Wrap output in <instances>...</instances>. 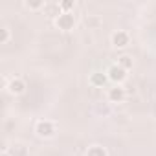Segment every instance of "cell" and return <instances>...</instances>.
Here are the masks:
<instances>
[{"instance_id":"6da1fadb","label":"cell","mask_w":156,"mask_h":156,"mask_svg":"<svg viewBox=\"0 0 156 156\" xmlns=\"http://www.w3.org/2000/svg\"><path fill=\"white\" fill-rule=\"evenodd\" d=\"M107 75H108V79H110L112 83L119 85V83H123V81L127 79V70H125V68H121L119 64H112V66L108 68Z\"/></svg>"},{"instance_id":"7a4b0ae2","label":"cell","mask_w":156,"mask_h":156,"mask_svg":"<svg viewBox=\"0 0 156 156\" xmlns=\"http://www.w3.org/2000/svg\"><path fill=\"white\" fill-rule=\"evenodd\" d=\"M35 132H37L41 138H51V136L55 134V125H53L51 121H48V119H42V121L37 123Z\"/></svg>"},{"instance_id":"3957f363","label":"cell","mask_w":156,"mask_h":156,"mask_svg":"<svg viewBox=\"0 0 156 156\" xmlns=\"http://www.w3.org/2000/svg\"><path fill=\"white\" fill-rule=\"evenodd\" d=\"M57 26H59V30H62V31L73 30V26H75L73 15H72V13H61V15L57 17Z\"/></svg>"},{"instance_id":"277c9868","label":"cell","mask_w":156,"mask_h":156,"mask_svg":"<svg viewBox=\"0 0 156 156\" xmlns=\"http://www.w3.org/2000/svg\"><path fill=\"white\" fill-rule=\"evenodd\" d=\"M112 44L116 46V48H125L127 44H129V33L127 31H123V30H118V31H114L112 33Z\"/></svg>"},{"instance_id":"5b68a950","label":"cell","mask_w":156,"mask_h":156,"mask_svg":"<svg viewBox=\"0 0 156 156\" xmlns=\"http://www.w3.org/2000/svg\"><path fill=\"white\" fill-rule=\"evenodd\" d=\"M8 90H9L13 96H20V94H24V90H26V83L20 79V77H15V79H11V83L8 85Z\"/></svg>"},{"instance_id":"8992f818","label":"cell","mask_w":156,"mask_h":156,"mask_svg":"<svg viewBox=\"0 0 156 156\" xmlns=\"http://www.w3.org/2000/svg\"><path fill=\"white\" fill-rule=\"evenodd\" d=\"M123 99H125V90H123L119 85H116L114 88L108 90V101H112V103H121Z\"/></svg>"},{"instance_id":"52a82bcc","label":"cell","mask_w":156,"mask_h":156,"mask_svg":"<svg viewBox=\"0 0 156 156\" xmlns=\"http://www.w3.org/2000/svg\"><path fill=\"white\" fill-rule=\"evenodd\" d=\"M107 81H108V75H107V73L96 72V73L90 75V85H92V87H103Z\"/></svg>"},{"instance_id":"ba28073f","label":"cell","mask_w":156,"mask_h":156,"mask_svg":"<svg viewBox=\"0 0 156 156\" xmlns=\"http://www.w3.org/2000/svg\"><path fill=\"white\" fill-rule=\"evenodd\" d=\"M87 156H107V151L99 145H92L88 151H87Z\"/></svg>"},{"instance_id":"9c48e42d","label":"cell","mask_w":156,"mask_h":156,"mask_svg":"<svg viewBox=\"0 0 156 156\" xmlns=\"http://www.w3.org/2000/svg\"><path fill=\"white\" fill-rule=\"evenodd\" d=\"M118 64H119L121 68H125V70L129 72V70L132 68V59H130L129 55H121V57L118 59Z\"/></svg>"},{"instance_id":"30bf717a","label":"cell","mask_w":156,"mask_h":156,"mask_svg":"<svg viewBox=\"0 0 156 156\" xmlns=\"http://www.w3.org/2000/svg\"><path fill=\"white\" fill-rule=\"evenodd\" d=\"M8 39H9V31H8V28H0V44H6Z\"/></svg>"},{"instance_id":"8fae6325","label":"cell","mask_w":156,"mask_h":156,"mask_svg":"<svg viewBox=\"0 0 156 156\" xmlns=\"http://www.w3.org/2000/svg\"><path fill=\"white\" fill-rule=\"evenodd\" d=\"M26 6L31 8V9H37V8H42L44 2H42V0H39V2H26Z\"/></svg>"}]
</instances>
